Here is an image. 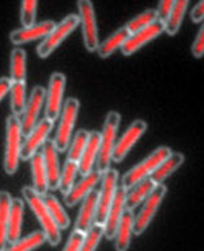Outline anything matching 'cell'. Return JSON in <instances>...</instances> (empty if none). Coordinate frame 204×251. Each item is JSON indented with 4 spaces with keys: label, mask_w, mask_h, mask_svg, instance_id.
Segmentation results:
<instances>
[{
    "label": "cell",
    "mask_w": 204,
    "mask_h": 251,
    "mask_svg": "<svg viewBox=\"0 0 204 251\" xmlns=\"http://www.w3.org/2000/svg\"><path fill=\"white\" fill-rule=\"evenodd\" d=\"M11 85H12V80L9 77H0V101L4 99L11 91Z\"/></svg>",
    "instance_id": "b9f144b4"
},
{
    "label": "cell",
    "mask_w": 204,
    "mask_h": 251,
    "mask_svg": "<svg viewBox=\"0 0 204 251\" xmlns=\"http://www.w3.org/2000/svg\"><path fill=\"white\" fill-rule=\"evenodd\" d=\"M118 179H119V174L115 169L110 168L105 173H102L94 225H101V226L105 225V221H106V217H108V211H109L110 206L113 203L114 197H115V193H117Z\"/></svg>",
    "instance_id": "9c48e42d"
},
{
    "label": "cell",
    "mask_w": 204,
    "mask_h": 251,
    "mask_svg": "<svg viewBox=\"0 0 204 251\" xmlns=\"http://www.w3.org/2000/svg\"><path fill=\"white\" fill-rule=\"evenodd\" d=\"M24 202L20 198H12L11 210L8 218V233H7V242L14 243L20 239L22 227H23Z\"/></svg>",
    "instance_id": "cb8c5ba5"
},
{
    "label": "cell",
    "mask_w": 204,
    "mask_h": 251,
    "mask_svg": "<svg viewBox=\"0 0 204 251\" xmlns=\"http://www.w3.org/2000/svg\"><path fill=\"white\" fill-rule=\"evenodd\" d=\"M78 173V162L76 161L67 160V162L64 164V168L61 170V177H60V192L63 194H67V193L70 190L74 185V181H76V176Z\"/></svg>",
    "instance_id": "d6a6232c"
},
{
    "label": "cell",
    "mask_w": 204,
    "mask_h": 251,
    "mask_svg": "<svg viewBox=\"0 0 204 251\" xmlns=\"http://www.w3.org/2000/svg\"><path fill=\"white\" fill-rule=\"evenodd\" d=\"M166 194H167V186L164 183H159L154 187V190L147 197V200H145V202L142 203L141 210L134 218V225H133L134 235L139 237L147 230L158 211L159 206L162 205Z\"/></svg>",
    "instance_id": "52a82bcc"
},
{
    "label": "cell",
    "mask_w": 204,
    "mask_h": 251,
    "mask_svg": "<svg viewBox=\"0 0 204 251\" xmlns=\"http://www.w3.org/2000/svg\"><path fill=\"white\" fill-rule=\"evenodd\" d=\"M155 20H158L157 9H146L142 14L136 15V18H133L125 27L129 29L130 35L134 32H138L139 29H143L150 24H153Z\"/></svg>",
    "instance_id": "e575fe53"
},
{
    "label": "cell",
    "mask_w": 204,
    "mask_h": 251,
    "mask_svg": "<svg viewBox=\"0 0 204 251\" xmlns=\"http://www.w3.org/2000/svg\"><path fill=\"white\" fill-rule=\"evenodd\" d=\"M22 121L18 116L11 114L5 123V151L3 162L5 174L8 176H14L18 172L19 161L22 160Z\"/></svg>",
    "instance_id": "7a4b0ae2"
},
{
    "label": "cell",
    "mask_w": 204,
    "mask_h": 251,
    "mask_svg": "<svg viewBox=\"0 0 204 251\" xmlns=\"http://www.w3.org/2000/svg\"><path fill=\"white\" fill-rule=\"evenodd\" d=\"M175 0H159L158 8H157V15H158V20L166 23V20L170 16V12L174 7Z\"/></svg>",
    "instance_id": "ab89813d"
},
{
    "label": "cell",
    "mask_w": 204,
    "mask_h": 251,
    "mask_svg": "<svg viewBox=\"0 0 204 251\" xmlns=\"http://www.w3.org/2000/svg\"><path fill=\"white\" fill-rule=\"evenodd\" d=\"M146 130H147V123L145 120H134L122 136L117 140L113 151V158H112L113 162H117V164L122 162L125 157L129 154V151H132L133 146L145 134Z\"/></svg>",
    "instance_id": "8fae6325"
},
{
    "label": "cell",
    "mask_w": 204,
    "mask_h": 251,
    "mask_svg": "<svg viewBox=\"0 0 204 251\" xmlns=\"http://www.w3.org/2000/svg\"><path fill=\"white\" fill-rule=\"evenodd\" d=\"M171 148L168 146H159L157 148L153 153H150L145 160L141 161L139 164L136 165L134 168L126 172L123 174L122 179H121V186L125 187L126 190H129L130 187H133L136 183L145 178H149L150 176L153 174L159 164L163 160H166L170 153H171Z\"/></svg>",
    "instance_id": "277c9868"
},
{
    "label": "cell",
    "mask_w": 204,
    "mask_h": 251,
    "mask_svg": "<svg viewBox=\"0 0 204 251\" xmlns=\"http://www.w3.org/2000/svg\"><path fill=\"white\" fill-rule=\"evenodd\" d=\"M11 109L15 116H22L27 105V93H25V82L12 81L11 85Z\"/></svg>",
    "instance_id": "1f68e13d"
},
{
    "label": "cell",
    "mask_w": 204,
    "mask_h": 251,
    "mask_svg": "<svg viewBox=\"0 0 204 251\" xmlns=\"http://www.w3.org/2000/svg\"><path fill=\"white\" fill-rule=\"evenodd\" d=\"M43 160L45 166L46 179H48V189L49 190H57L60 186V177H61V170H60V160L59 151L55 145L53 140H46L45 144L43 145Z\"/></svg>",
    "instance_id": "2e32d148"
},
{
    "label": "cell",
    "mask_w": 204,
    "mask_h": 251,
    "mask_svg": "<svg viewBox=\"0 0 204 251\" xmlns=\"http://www.w3.org/2000/svg\"><path fill=\"white\" fill-rule=\"evenodd\" d=\"M157 186L153 179L145 178L136 183L134 186L130 187L129 190H126V209L127 210H134L138 206L142 205L145 200H147V197L151 194V192L154 190V187Z\"/></svg>",
    "instance_id": "603a6c76"
},
{
    "label": "cell",
    "mask_w": 204,
    "mask_h": 251,
    "mask_svg": "<svg viewBox=\"0 0 204 251\" xmlns=\"http://www.w3.org/2000/svg\"><path fill=\"white\" fill-rule=\"evenodd\" d=\"M56 23L53 20H44L41 23H35L28 27H22L19 29H15L9 35V40L14 46H23L31 41L44 39L48 33L55 28Z\"/></svg>",
    "instance_id": "9a60e30c"
},
{
    "label": "cell",
    "mask_w": 204,
    "mask_h": 251,
    "mask_svg": "<svg viewBox=\"0 0 204 251\" xmlns=\"http://www.w3.org/2000/svg\"><path fill=\"white\" fill-rule=\"evenodd\" d=\"M67 85V77L61 72L50 75L48 89L45 91V117L56 121L59 119L64 105V92Z\"/></svg>",
    "instance_id": "30bf717a"
},
{
    "label": "cell",
    "mask_w": 204,
    "mask_h": 251,
    "mask_svg": "<svg viewBox=\"0 0 204 251\" xmlns=\"http://www.w3.org/2000/svg\"><path fill=\"white\" fill-rule=\"evenodd\" d=\"M183 164H184V154L181 151H171L167 158L162 161L158 168L153 172L150 178L154 181L155 185L164 183V181L168 177H171Z\"/></svg>",
    "instance_id": "44dd1931"
},
{
    "label": "cell",
    "mask_w": 204,
    "mask_h": 251,
    "mask_svg": "<svg viewBox=\"0 0 204 251\" xmlns=\"http://www.w3.org/2000/svg\"><path fill=\"white\" fill-rule=\"evenodd\" d=\"M27 77V55L22 48H15L11 52V80L25 82Z\"/></svg>",
    "instance_id": "4dcf8cb0"
},
{
    "label": "cell",
    "mask_w": 204,
    "mask_h": 251,
    "mask_svg": "<svg viewBox=\"0 0 204 251\" xmlns=\"http://www.w3.org/2000/svg\"><path fill=\"white\" fill-rule=\"evenodd\" d=\"M192 23H200L204 20V0H200L199 3L192 8L190 14Z\"/></svg>",
    "instance_id": "60d3db41"
},
{
    "label": "cell",
    "mask_w": 204,
    "mask_h": 251,
    "mask_svg": "<svg viewBox=\"0 0 204 251\" xmlns=\"http://www.w3.org/2000/svg\"><path fill=\"white\" fill-rule=\"evenodd\" d=\"M78 18L82 27L84 46L89 52H94L100 46L98 27L95 19L94 4L91 0H77Z\"/></svg>",
    "instance_id": "ba28073f"
},
{
    "label": "cell",
    "mask_w": 204,
    "mask_h": 251,
    "mask_svg": "<svg viewBox=\"0 0 204 251\" xmlns=\"http://www.w3.org/2000/svg\"><path fill=\"white\" fill-rule=\"evenodd\" d=\"M88 138H89V132L87 129H80L76 132L74 137L72 138V141L69 144L68 148V160L76 161L78 162L81 158L82 151L87 146Z\"/></svg>",
    "instance_id": "836d02e7"
},
{
    "label": "cell",
    "mask_w": 204,
    "mask_h": 251,
    "mask_svg": "<svg viewBox=\"0 0 204 251\" xmlns=\"http://www.w3.org/2000/svg\"><path fill=\"white\" fill-rule=\"evenodd\" d=\"M121 124V114L115 110H110L106 114L104 123V128L101 132L100 140V153L97 158V170L105 173L110 169V165L113 162V151L117 144V133Z\"/></svg>",
    "instance_id": "3957f363"
},
{
    "label": "cell",
    "mask_w": 204,
    "mask_h": 251,
    "mask_svg": "<svg viewBox=\"0 0 204 251\" xmlns=\"http://www.w3.org/2000/svg\"><path fill=\"white\" fill-rule=\"evenodd\" d=\"M29 161H31L33 189L40 196H44L45 193H48V179H46V172L45 166H44V160H43V154L36 153V154L32 155Z\"/></svg>",
    "instance_id": "4316f807"
},
{
    "label": "cell",
    "mask_w": 204,
    "mask_h": 251,
    "mask_svg": "<svg viewBox=\"0 0 204 251\" xmlns=\"http://www.w3.org/2000/svg\"><path fill=\"white\" fill-rule=\"evenodd\" d=\"M44 102H45V89L37 85L31 91L27 105L24 109L23 119L20 120L24 136H27L28 133L39 124V116L44 106Z\"/></svg>",
    "instance_id": "5bb4252c"
},
{
    "label": "cell",
    "mask_w": 204,
    "mask_h": 251,
    "mask_svg": "<svg viewBox=\"0 0 204 251\" xmlns=\"http://www.w3.org/2000/svg\"><path fill=\"white\" fill-rule=\"evenodd\" d=\"M164 32V23L160 20H155L154 23L150 24L143 29H139L138 32L132 33L129 39L125 41V44L121 48L123 56H132L136 52L141 50L142 47L149 44L158 36H160Z\"/></svg>",
    "instance_id": "4fadbf2b"
},
{
    "label": "cell",
    "mask_w": 204,
    "mask_h": 251,
    "mask_svg": "<svg viewBox=\"0 0 204 251\" xmlns=\"http://www.w3.org/2000/svg\"><path fill=\"white\" fill-rule=\"evenodd\" d=\"M22 194H23L24 201L27 202L36 219L40 222L43 231L46 237V242H49L50 246H57L61 241L60 227L56 225L53 218L50 217L49 210H48L45 202L43 200V196L36 193V190L31 186H24L22 189Z\"/></svg>",
    "instance_id": "6da1fadb"
},
{
    "label": "cell",
    "mask_w": 204,
    "mask_h": 251,
    "mask_svg": "<svg viewBox=\"0 0 204 251\" xmlns=\"http://www.w3.org/2000/svg\"><path fill=\"white\" fill-rule=\"evenodd\" d=\"M97 202H98V192H94V190L82 200L81 207H80L77 219L74 224V230H78L84 234L89 231V228L94 225Z\"/></svg>",
    "instance_id": "d6986e66"
},
{
    "label": "cell",
    "mask_w": 204,
    "mask_h": 251,
    "mask_svg": "<svg viewBox=\"0 0 204 251\" xmlns=\"http://www.w3.org/2000/svg\"><path fill=\"white\" fill-rule=\"evenodd\" d=\"M80 24V18L78 15L70 14L60 22L59 24H56L55 28L46 35L41 43L37 47V56L40 59H46L48 56H50L60 47V44L63 43L70 33L78 27Z\"/></svg>",
    "instance_id": "5b68a950"
},
{
    "label": "cell",
    "mask_w": 204,
    "mask_h": 251,
    "mask_svg": "<svg viewBox=\"0 0 204 251\" xmlns=\"http://www.w3.org/2000/svg\"><path fill=\"white\" fill-rule=\"evenodd\" d=\"M37 3H39V0H22L20 22L23 24V27L32 25V24H35V22H36Z\"/></svg>",
    "instance_id": "8d00e7d4"
},
{
    "label": "cell",
    "mask_w": 204,
    "mask_h": 251,
    "mask_svg": "<svg viewBox=\"0 0 204 251\" xmlns=\"http://www.w3.org/2000/svg\"><path fill=\"white\" fill-rule=\"evenodd\" d=\"M45 242L46 237L44 231H33L23 239H18L16 242L9 243V246L5 247L3 251H33Z\"/></svg>",
    "instance_id": "f546056e"
},
{
    "label": "cell",
    "mask_w": 204,
    "mask_h": 251,
    "mask_svg": "<svg viewBox=\"0 0 204 251\" xmlns=\"http://www.w3.org/2000/svg\"><path fill=\"white\" fill-rule=\"evenodd\" d=\"M100 140L101 133L97 130L89 132L87 146L82 151V155L78 161V173L81 176H87L93 170L94 164H97L98 153H100Z\"/></svg>",
    "instance_id": "ffe728a7"
},
{
    "label": "cell",
    "mask_w": 204,
    "mask_h": 251,
    "mask_svg": "<svg viewBox=\"0 0 204 251\" xmlns=\"http://www.w3.org/2000/svg\"><path fill=\"white\" fill-rule=\"evenodd\" d=\"M53 123L49 119H43L39 121L35 128L25 136L23 145H22V160L28 161L31 160L33 154H36L39 151V148H43L45 141L49 137V133L52 132Z\"/></svg>",
    "instance_id": "7c38bea8"
},
{
    "label": "cell",
    "mask_w": 204,
    "mask_h": 251,
    "mask_svg": "<svg viewBox=\"0 0 204 251\" xmlns=\"http://www.w3.org/2000/svg\"><path fill=\"white\" fill-rule=\"evenodd\" d=\"M191 53L195 59H202L204 56V23L202 24L199 32L196 35L195 40L191 47Z\"/></svg>",
    "instance_id": "74e56055"
},
{
    "label": "cell",
    "mask_w": 204,
    "mask_h": 251,
    "mask_svg": "<svg viewBox=\"0 0 204 251\" xmlns=\"http://www.w3.org/2000/svg\"><path fill=\"white\" fill-rule=\"evenodd\" d=\"M43 200H44L46 207H48V210H49L50 217L53 218V221H55L56 225L59 226L60 230L68 228L69 225H70V219H69L67 211L64 210V207L61 206L59 200H57L53 194H49V193H45V194L43 196Z\"/></svg>",
    "instance_id": "f1b7e54d"
},
{
    "label": "cell",
    "mask_w": 204,
    "mask_h": 251,
    "mask_svg": "<svg viewBox=\"0 0 204 251\" xmlns=\"http://www.w3.org/2000/svg\"><path fill=\"white\" fill-rule=\"evenodd\" d=\"M130 32L126 27L118 28L115 32H113L108 39H105L102 43H100V46L97 48V53L101 59H108L113 55L117 50H121L122 46L125 44V41L129 39Z\"/></svg>",
    "instance_id": "d4e9b609"
},
{
    "label": "cell",
    "mask_w": 204,
    "mask_h": 251,
    "mask_svg": "<svg viewBox=\"0 0 204 251\" xmlns=\"http://www.w3.org/2000/svg\"><path fill=\"white\" fill-rule=\"evenodd\" d=\"M78 110H80V101L76 97H69L65 100L63 110L60 114V123L55 136V145L60 153L68 151L70 138H72L73 129L77 121Z\"/></svg>",
    "instance_id": "8992f818"
},
{
    "label": "cell",
    "mask_w": 204,
    "mask_h": 251,
    "mask_svg": "<svg viewBox=\"0 0 204 251\" xmlns=\"http://www.w3.org/2000/svg\"><path fill=\"white\" fill-rule=\"evenodd\" d=\"M12 197L8 192L0 190V251L7 247V233H8V218L11 210Z\"/></svg>",
    "instance_id": "83f0119b"
},
{
    "label": "cell",
    "mask_w": 204,
    "mask_h": 251,
    "mask_svg": "<svg viewBox=\"0 0 204 251\" xmlns=\"http://www.w3.org/2000/svg\"><path fill=\"white\" fill-rule=\"evenodd\" d=\"M84 238H85V234L78 231V230H73L63 251H80V247L84 242Z\"/></svg>",
    "instance_id": "f35d334b"
},
{
    "label": "cell",
    "mask_w": 204,
    "mask_h": 251,
    "mask_svg": "<svg viewBox=\"0 0 204 251\" xmlns=\"http://www.w3.org/2000/svg\"><path fill=\"white\" fill-rule=\"evenodd\" d=\"M133 225H134V214L132 210H125L117 230L114 235V249L115 251H127L132 243Z\"/></svg>",
    "instance_id": "7402d4cb"
},
{
    "label": "cell",
    "mask_w": 204,
    "mask_h": 251,
    "mask_svg": "<svg viewBox=\"0 0 204 251\" xmlns=\"http://www.w3.org/2000/svg\"><path fill=\"white\" fill-rule=\"evenodd\" d=\"M102 178V173L97 169H93L87 176H82L81 181L74 183L73 187L67 194H64V202L67 206H76L78 202H81L88 194H91L97 183Z\"/></svg>",
    "instance_id": "e0dca14e"
},
{
    "label": "cell",
    "mask_w": 204,
    "mask_h": 251,
    "mask_svg": "<svg viewBox=\"0 0 204 251\" xmlns=\"http://www.w3.org/2000/svg\"><path fill=\"white\" fill-rule=\"evenodd\" d=\"M125 210H126V189L121 186L117 189L113 203L110 206L109 211H108V217H106V221H105L104 235L106 239L112 241L114 238L115 230H117L119 221L122 218Z\"/></svg>",
    "instance_id": "ac0fdd59"
},
{
    "label": "cell",
    "mask_w": 204,
    "mask_h": 251,
    "mask_svg": "<svg viewBox=\"0 0 204 251\" xmlns=\"http://www.w3.org/2000/svg\"><path fill=\"white\" fill-rule=\"evenodd\" d=\"M104 234V226H101V225H93L89 228V231L85 234V238H84V242H82L81 247H80V251L97 250L101 239H102V237H105Z\"/></svg>",
    "instance_id": "d590c367"
},
{
    "label": "cell",
    "mask_w": 204,
    "mask_h": 251,
    "mask_svg": "<svg viewBox=\"0 0 204 251\" xmlns=\"http://www.w3.org/2000/svg\"><path fill=\"white\" fill-rule=\"evenodd\" d=\"M188 4H190V0H175L170 16L164 23V32L167 33L168 36H175L179 32L183 19L186 16Z\"/></svg>",
    "instance_id": "484cf974"
}]
</instances>
